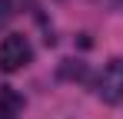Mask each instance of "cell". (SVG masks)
<instances>
[{
  "instance_id": "cell-1",
  "label": "cell",
  "mask_w": 123,
  "mask_h": 119,
  "mask_svg": "<svg viewBox=\"0 0 123 119\" xmlns=\"http://www.w3.org/2000/svg\"><path fill=\"white\" fill-rule=\"evenodd\" d=\"M30 60H33V50H30L23 33H10V37L0 40V70L3 73H17Z\"/></svg>"
},
{
  "instance_id": "cell-2",
  "label": "cell",
  "mask_w": 123,
  "mask_h": 119,
  "mask_svg": "<svg viewBox=\"0 0 123 119\" xmlns=\"http://www.w3.org/2000/svg\"><path fill=\"white\" fill-rule=\"evenodd\" d=\"M97 96L110 106H117L123 99V60H110L100 73V83H97Z\"/></svg>"
},
{
  "instance_id": "cell-3",
  "label": "cell",
  "mask_w": 123,
  "mask_h": 119,
  "mask_svg": "<svg viewBox=\"0 0 123 119\" xmlns=\"http://www.w3.org/2000/svg\"><path fill=\"white\" fill-rule=\"evenodd\" d=\"M23 113V96L13 89V86H0V116H17Z\"/></svg>"
},
{
  "instance_id": "cell-4",
  "label": "cell",
  "mask_w": 123,
  "mask_h": 119,
  "mask_svg": "<svg viewBox=\"0 0 123 119\" xmlns=\"http://www.w3.org/2000/svg\"><path fill=\"white\" fill-rule=\"evenodd\" d=\"M86 73V66H83L80 60H63L60 63V76L63 79H77V76H83Z\"/></svg>"
},
{
  "instance_id": "cell-5",
  "label": "cell",
  "mask_w": 123,
  "mask_h": 119,
  "mask_svg": "<svg viewBox=\"0 0 123 119\" xmlns=\"http://www.w3.org/2000/svg\"><path fill=\"white\" fill-rule=\"evenodd\" d=\"M13 13H17L13 10V0H0V27H7L13 20Z\"/></svg>"
},
{
  "instance_id": "cell-6",
  "label": "cell",
  "mask_w": 123,
  "mask_h": 119,
  "mask_svg": "<svg viewBox=\"0 0 123 119\" xmlns=\"http://www.w3.org/2000/svg\"><path fill=\"white\" fill-rule=\"evenodd\" d=\"M0 119H10V116H0Z\"/></svg>"
}]
</instances>
